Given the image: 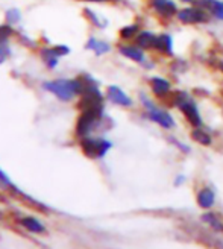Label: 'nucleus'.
<instances>
[{
    "label": "nucleus",
    "mask_w": 223,
    "mask_h": 249,
    "mask_svg": "<svg viewBox=\"0 0 223 249\" xmlns=\"http://www.w3.org/2000/svg\"><path fill=\"white\" fill-rule=\"evenodd\" d=\"M152 8L156 14L163 17H173L178 14L176 3L173 0H159V2H152Z\"/></svg>",
    "instance_id": "obj_8"
},
{
    "label": "nucleus",
    "mask_w": 223,
    "mask_h": 249,
    "mask_svg": "<svg viewBox=\"0 0 223 249\" xmlns=\"http://www.w3.org/2000/svg\"><path fill=\"white\" fill-rule=\"evenodd\" d=\"M214 201H216V196L211 189H202L197 193V204L202 208H211L214 205Z\"/></svg>",
    "instance_id": "obj_13"
},
{
    "label": "nucleus",
    "mask_w": 223,
    "mask_h": 249,
    "mask_svg": "<svg viewBox=\"0 0 223 249\" xmlns=\"http://www.w3.org/2000/svg\"><path fill=\"white\" fill-rule=\"evenodd\" d=\"M88 2H106V0H88Z\"/></svg>",
    "instance_id": "obj_24"
},
{
    "label": "nucleus",
    "mask_w": 223,
    "mask_h": 249,
    "mask_svg": "<svg viewBox=\"0 0 223 249\" xmlns=\"http://www.w3.org/2000/svg\"><path fill=\"white\" fill-rule=\"evenodd\" d=\"M137 35H138V24H129V26H125L120 31V36L123 40L137 38Z\"/></svg>",
    "instance_id": "obj_18"
},
{
    "label": "nucleus",
    "mask_w": 223,
    "mask_h": 249,
    "mask_svg": "<svg viewBox=\"0 0 223 249\" xmlns=\"http://www.w3.org/2000/svg\"><path fill=\"white\" fill-rule=\"evenodd\" d=\"M20 223L24 228L32 231V232H44V227L35 217H24L20 220Z\"/></svg>",
    "instance_id": "obj_17"
},
{
    "label": "nucleus",
    "mask_w": 223,
    "mask_h": 249,
    "mask_svg": "<svg viewBox=\"0 0 223 249\" xmlns=\"http://www.w3.org/2000/svg\"><path fill=\"white\" fill-rule=\"evenodd\" d=\"M141 97H143L141 102L147 109V117L149 119H151L152 122H155L156 124H159V126L164 128V129H172L173 126H175V119H173L166 109L158 108L154 102L149 101L144 94H141Z\"/></svg>",
    "instance_id": "obj_2"
},
{
    "label": "nucleus",
    "mask_w": 223,
    "mask_h": 249,
    "mask_svg": "<svg viewBox=\"0 0 223 249\" xmlns=\"http://www.w3.org/2000/svg\"><path fill=\"white\" fill-rule=\"evenodd\" d=\"M151 90L156 97H166L172 90V84L164 78L155 76L151 79Z\"/></svg>",
    "instance_id": "obj_9"
},
{
    "label": "nucleus",
    "mask_w": 223,
    "mask_h": 249,
    "mask_svg": "<svg viewBox=\"0 0 223 249\" xmlns=\"http://www.w3.org/2000/svg\"><path fill=\"white\" fill-rule=\"evenodd\" d=\"M86 49H90L97 55H103L106 52H109V44L105 41H99L97 38H90L88 43H86Z\"/></svg>",
    "instance_id": "obj_15"
},
{
    "label": "nucleus",
    "mask_w": 223,
    "mask_h": 249,
    "mask_svg": "<svg viewBox=\"0 0 223 249\" xmlns=\"http://www.w3.org/2000/svg\"><path fill=\"white\" fill-rule=\"evenodd\" d=\"M151 2H159V0H151Z\"/></svg>",
    "instance_id": "obj_25"
},
{
    "label": "nucleus",
    "mask_w": 223,
    "mask_h": 249,
    "mask_svg": "<svg viewBox=\"0 0 223 249\" xmlns=\"http://www.w3.org/2000/svg\"><path fill=\"white\" fill-rule=\"evenodd\" d=\"M179 109L182 111V114L187 117V120L193 124L194 128H202L204 124V120L201 117V113H199V108H197V105L194 104V101L190 97L187 102H185L184 105L179 107Z\"/></svg>",
    "instance_id": "obj_6"
},
{
    "label": "nucleus",
    "mask_w": 223,
    "mask_h": 249,
    "mask_svg": "<svg viewBox=\"0 0 223 249\" xmlns=\"http://www.w3.org/2000/svg\"><path fill=\"white\" fill-rule=\"evenodd\" d=\"M11 28L9 26H0V40H6L11 35Z\"/></svg>",
    "instance_id": "obj_22"
},
{
    "label": "nucleus",
    "mask_w": 223,
    "mask_h": 249,
    "mask_svg": "<svg viewBox=\"0 0 223 249\" xmlns=\"http://www.w3.org/2000/svg\"><path fill=\"white\" fill-rule=\"evenodd\" d=\"M202 219H204L206 223H209V227H211L213 230H216V231H223V223H222V220H220L216 214H213V213H206V214L202 216Z\"/></svg>",
    "instance_id": "obj_19"
},
{
    "label": "nucleus",
    "mask_w": 223,
    "mask_h": 249,
    "mask_svg": "<svg viewBox=\"0 0 223 249\" xmlns=\"http://www.w3.org/2000/svg\"><path fill=\"white\" fill-rule=\"evenodd\" d=\"M44 89L53 93L61 101H70L78 93H81L82 82L81 81H69V79H58L52 82H44Z\"/></svg>",
    "instance_id": "obj_1"
},
{
    "label": "nucleus",
    "mask_w": 223,
    "mask_h": 249,
    "mask_svg": "<svg viewBox=\"0 0 223 249\" xmlns=\"http://www.w3.org/2000/svg\"><path fill=\"white\" fill-rule=\"evenodd\" d=\"M8 20H9V21H17V20H18V12H17V11H11V12H8Z\"/></svg>",
    "instance_id": "obj_23"
},
{
    "label": "nucleus",
    "mask_w": 223,
    "mask_h": 249,
    "mask_svg": "<svg viewBox=\"0 0 223 249\" xmlns=\"http://www.w3.org/2000/svg\"><path fill=\"white\" fill-rule=\"evenodd\" d=\"M108 99L113 104L116 105H120V107H132V99L123 91L121 89H119V87L116 85H111L108 89Z\"/></svg>",
    "instance_id": "obj_7"
},
{
    "label": "nucleus",
    "mask_w": 223,
    "mask_h": 249,
    "mask_svg": "<svg viewBox=\"0 0 223 249\" xmlns=\"http://www.w3.org/2000/svg\"><path fill=\"white\" fill-rule=\"evenodd\" d=\"M120 53L125 55L126 58L135 61V62H144L146 61V55H144V51L138 46V44H128V46H121L120 47Z\"/></svg>",
    "instance_id": "obj_10"
},
{
    "label": "nucleus",
    "mask_w": 223,
    "mask_h": 249,
    "mask_svg": "<svg viewBox=\"0 0 223 249\" xmlns=\"http://www.w3.org/2000/svg\"><path fill=\"white\" fill-rule=\"evenodd\" d=\"M135 40H137V44L141 49H154L155 41H156V35L152 34V32H149V31H144V32H140Z\"/></svg>",
    "instance_id": "obj_14"
},
{
    "label": "nucleus",
    "mask_w": 223,
    "mask_h": 249,
    "mask_svg": "<svg viewBox=\"0 0 223 249\" xmlns=\"http://www.w3.org/2000/svg\"><path fill=\"white\" fill-rule=\"evenodd\" d=\"M154 49H155V51H158V52H161V53L172 55L173 53V38H172L170 35H167V34L158 35Z\"/></svg>",
    "instance_id": "obj_12"
},
{
    "label": "nucleus",
    "mask_w": 223,
    "mask_h": 249,
    "mask_svg": "<svg viewBox=\"0 0 223 249\" xmlns=\"http://www.w3.org/2000/svg\"><path fill=\"white\" fill-rule=\"evenodd\" d=\"M176 17L184 24H201L208 20V11L201 6H189L178 11Z\"/></svg>",
    "instance_id": "obj_3"
},
{
    "label": "nucleus",
    "mask_w": 223,
    "mask_h": 249,
    "mask_svg": "<svg viewBox=\"0 0 223 249\" xmlns=\"http://www.w3.org/2000/svg\"><path fill=\"white\" fill-rule=\"evenodd\" d=\"M197 6L208 11V14H213L216 18L223 20V2L222 0H201Z\"/></svg>",
    "instance_id": "obj_11"
},
{
    "label": "nucleus",
    "mask_w": 223,
    "mask_h": 249,
    "mask_svg": "<svg viewBox=\"0 0 223 249\" xmlns=\"http://www.w3.org/2000/svg\"><path fill=\"white\" fill-rule=\"evenodd\" d=\"M102 111H84L78 120V134L81 137H88V134L96 128Z\"/></svg>",
    "instance_id": "obj_5"
},
{
    "label": "nucleus",
    "mask_w": 223,
    "mask_h": 249,
    "mask_svg": "<svg viewBox=\"0 0 223 249\" xmlns=\"http://www.w3.org/2000/svg\"><path fill=\"white\" fill-rule=\"evenodd\" d=\"M111 147V143L103 139H84L82 149L86 157L90 158H102Z\"/></svg>",
    "instance_id": "obj_4"
},
{
    "label": "nucleus",
    "mask_w": 223,
    "mask_h": 249,
    "mask_svg": "<svg viewBox=\"0 0 223 249\" xmlns=\"http://www.w3.org/2000/svg\"><path fill=\"white\" fill-rule=\"evenodd\" d=\"M191 139L196 142V143H199L202 146H209L211 144V135H209L208 132H205L202 128H194L193 132H191Z\"/></svg>",
    "instance_id": "obj_16"
},
{
    "label": "nucleus",
    "mask_w": 223,
    "mask_h": 249,
    "mask_svg": "<svg viewBox=\"0 0 223 249\" xmlns=\"http://www.w3.org/2000/svg\"><path fill=\"white\" fill-rule=\"evenodd\" d=\"M44 58H46V61H47L49 67H55V66H56V62H58V55L53 52V49H46Z\"/></svg>",
    "instance_id": "obj_20"
},
{
    "label": "nucleus",
    "mask_w": 223,
    "mask_h": 249,
    "mask_svg": "<svg viewBox=\"0 0 223 249\" xmlns=\"http://www.w3.org/2000/svg\"><path fill=\"white\" fill-rule=\"evenodd\" d=\"M9 55V47L6 44V40H0V64L8 58Z\"/></svg>",
    "instance_id": "obj_21"
}]
</instances>
